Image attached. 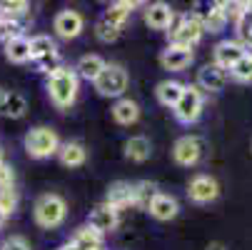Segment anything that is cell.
I'll list each match as a JSON object with an SVG mask.
<instances>
[{
  "mask_svg": "<svg viewBox=\"0 0 252 250\" xmlns=\"http://www.w3.org/2000/svg\"><path fill=\"white\" fill-rule=\"evenodd\" d=\"M158 193H160V190H158L155 183L140 180V183L132 185V205H137V208H142V210H148L150 203H153V198H155Z\"/></svg>",
  "mask_w": 252,
  "mask_h": 250,
  "instance_id": "cell-25",
  "label": "cell"
},
{
  "mask_svg": "<svg viewBox=\"0 0 252 250\" xmlns=\"http://www.w3.org/2000/svg\"><path fill=\"white\" fill-rule=\"evenodd\" d=\"M0 23H3V15H0Z\"/></svg>",
  "mask_w": 252,
  "mask_h": 250,
  "instance_id": "cell-43",
  "label": "cell"
},
{
  "mask_svg": "<svg viewBox=\"0 0 252 250\" xmlns=\"http://www.w3.org/2000/svg\"><path fill=\"white\" fill-rule=\"evenodd\" d=\"M222 8H225L227 20L237 23V18H240L245 10H250V8H252V3H222Z\"/></svg>",
  "mask_w": 252,
  "mask_h": 250,
  "instance_id": "cell-36",
  "label": "cell"
},
{
  "mask_svg": "<svg viewBox=\"0 0 252 250\" xmlns=\"http://www.w3.org/2000/svg\"><path fill=\"white\" fill-rule=\"evenodd\" d=\"M5 220H8V215H5V213H3V210H0V228H3V225H5Z\"/></svg>",
  "mask_w": 252,
  "mask_h": 250,
  "instance_id": "cell-42",
  "label": "cell"
},
{
  "mask_svg": "<svg viewBox=\"0 0 252 250\" xmlns=\"http://www.w3.org/2000/svg\"><path fill=\"white\" fill-rule=\"evenodd\" d=\"M23 145H25V153L35 160H45L50 155H58V148H60V138L53 128L48 125H38V128H30L23 138Z\"/></svg>",
  "mask_w": 252,
  "mask_h": 250,
  "instance_id": "cell-3",
  "label": "cell"
},
{
  "mask_svg": "<svg viewBox=\"0 0 252 250\" xmlns=\"http://www.w3.org/2000/svg\"><path fill=\"white\" fill-rule=\"evenodd\" d=\"M230 75L237 80V83H252V55L245 53L232 68H230Z\"/></svg>",
  "mask_w": 252,
  "mask_h": 250,
  "instance_id": "cell-30",
  "label": "cell"
},
{
  "mask_svg": "<svg viewBox=\"0 0 252 250\" xmlns=\"http://www.w3.org/2000/svg\"><path fill=\"white\" fill-rule=\"evenodd\" d=\"M205 35V28L202 23L192 15V13H185V15H175L172 25L167 28V38H170V45H180V48H195Z\"/></svg>",
  "mask_w": 252,
  "mask_h": 250,
  "instance_id": "cell-4",
  "label": "cell"
},
{
  "mask_svg": "<svg viewBox=\"0 0 252 250\" xmlns=\"http://www.w3.org/2000/svg\"><path fill=\"white\" fill-rule=\"evenodd\" d=\"M202 105H205V95H202V90H200L197 85H185L183 95H180V100L175 103L172 113H175V118H177L180 123L190 125V123H197V120H200V115H202Z\"/></svg>",
  "mask_w": 252,
  "mask_h": 250,
  "instance_id": "cell-6",
  "label": "cell"
},
{
  "mask_svg": "<svg viewBox=\"0 0 252 250\" xmlns=\"http://www.w3.org/2000/svg\"><path fill=\"white\" fill-rule=\"evenodd\" d=\"M242 55H245V45H242L240 40H222V43L215 45V50H212V65L222 68L225 73H227V70H230Z\"/></svg>",
  "mask_w": 252,
  "mask_h": 250,
  "instance_id": "cell-12",
  "label": "cell"
},
{
  "mask_svg": "<svg viewBox=\"0 0 252 250\" xmlns=\"http://www.w3.org/2000/svg\"><path fill=\"white\" fill-rule=\"evenodd\" d=\"M113 118L120 125H132L140 120V105L130 98H118L113 105Z\"/></svg>",
  "mask_w": 252,
  "mask_h": 250,
  "instance_id": "cell-22",
  "label": "cell"
},
{
  "mask_svg": "<svg viewBox=\"0 0 252 250\" xmlns=\"http://www.w3.org/2000/svg\"><path fill=\"white\" fill-rule=\"evenodd\" d=\"M32 218H35V223H38L40 228H45V230L60 228L65 223V218H67V203L60 195H55V193H45V195H40L38 200H35Z\"/></svg>",
  "mask_w": 252,
  "mask_h": 250,
  "instance_id": "cell-2",
  "label": "cell"
},
{
  "mask_svg": "<svg viewBox=\"0 0 252 250\" xmlns=\"http://www.w3.org/2000/svg\"><path fill=\"white\" fill-rule=\"evenodd\" d=\"M5 48V58L10 63H28L30 60V38H25V35H20V38H13L8 43H3Z\"/></svg>",
  "mask_w": 252,
  "mask_h": 250,
  "instance_id": "cell-23",
  "label": "cell"
},
{
  "mask_svg": "<svg viewBox=\"0 0 252 250\" xmlns=\"http://www.w3.org/2000/svg\"><path fill=\"white\" fill-rule=\"evenodd\" d=\"M50 53H58V45L50 35H32L30 38V60H38V58H45Z\"/></svg>",
  "mask_w": 252,
  "mask_h": 250,
  "instance_id": "cell-27",
  "label": "cell"
},
{
  "mask_svg": "<svg viewBox=\"0 0 252 250\" xmlns=\"http://www.w3.org/2000/svg\"><path fill=\"white\" fill-rule=\"evenodd\" d=\"M0 160H3V153H0Z\"/></svg>",
  "mask_w": 252,
  "mask_h": 250,
  "instance_id": "cell-44",
  "label": "cell"
},
{
  "mask_svg": "<svg viewBox=\"0 0 252 250\" xmlns=\"http://www.w3.org/2000/svg\"><path fill=\"white\" fill-rule=\"evenodd\" d=\"M202 155H205V140L197 138V135H183V138H177L175 145H172V158L183 168L197 165L202 160Z\"/></svg>",
  "mask_w": 252,
  "mask_h": 250,
  "instance_id": "cell-7",
  "label": "cell"
},
{
  "mask_svg": "<svg viewBox=\"0 0 252 250\" xmlns=\"http://www.w3.org/2000/svg\"><path fill=\"white\" fill-rule=\"evenodd\" d=\"M148 213H150V215H153L155 220L167 223V220L177 218V213H180V203H177V198H172V195H167V193H158V195L153 198V203H150Z\"/></svg>",
  "mask_w": 252,
  "mask_h": 250,
  "instance_id": "cell-15",
  "label": "cell"
},
{
  "mask_svg": "<svg viewBox=\"0 0 252 250\" xmlns=\"http://www.w3.org/2000/svg\"><path fill=\"white\" fill-rule=\"evenodd\" d=\"M242 45H245V53H250V55H252V38H250L247 43H242Z\"/></svg>",
  "mask_w": 252,
  "mask_h": 250,
  "instance_id": "cell-41",
  "label": "cell"
},
{
  "mask_svg": "<svg viewBox=\"0 0 252 250\" xmlns=\"http://www.w3.org/2000/svg\"><path fill=\"white\" fill-rule=\"evenodd\" d=\"M105 203L110 208H115V210H123V208L132 205V183H125V180L113 183L105 193Z\"/></svg>",
  "mask_w": 252,
  "mask_h": 250,
  "instance_id": "cell-18",
  "label": "cell"
},
{
  "mask_svg": "<svg viewBox=\"0 0 252 250\" xmlns=\"http://www.w3.org/2000/svg\"><path fill=\"white\" fill-rule=\"evenodd\" d=\"M135 8H137V3H130V0H118V3H113L110 8L102 13V20H107L110 25H115V28L123 30Z\"/></svg>",
  "mask_w": 252,
  "mask_h": 250,
  "instance_id": "cell-21",
  "label": "cell"
},
{
  "mask_svg": "<svg viewBox=\"0 0 252 250\" xmlns=\"http://www.w3.org/2000/svg\"><path fill=\"white\" fill-rule=\"evenodd\" d=\"M192 15L202 23L205 33H220L227 25V15H225L222 3H200Z\"/></svg>",
  "mask_w": 252,
  "mask_h": 250,
  "instance_id": "cell-9",
  "label": "cell"
},
{
  "mask_svg": "<svg viewBox=\"0 0 252 250\" xmlns=\"http://www.w3.org/2000/svg\"><path fill=\"white\" fill-rule=\"evenodd\" d=\"M95 35H97V40L100 43H115L118 38H120V28H115V25H110L107 20H97L95 23Z\"/></svg>",
  "mask_w": 252,
  "mask_h": 250,
  "instance_id": "cell-31",
  "label": "cell"
},
{
  "mask_svg": "<svg viewBox=\"0 0 252 250\" xmlns=\"http://www.w3.org/2000/svg\"><path fill=\"white\" fill-rule=\"evenodd\" d=\"M73 243L78 250H102V235L97 233V230H93V228H80L75 235H73Z\"/></svg>",
  "mask_w": 252,
  "mask_h": 250,
  "instance_id": "cell-26",
  "label": "cell"
},
{
  "mask_svg": "<svg viewBox=\"0 0 252 250\" xmlns=\"http://www.w3.org/2000/svg\"><path fill=\"white\" fill-rule=\"evenodd\" d=\"M48 95L53 100V105L58 110H67L73 108V103L78 100V90H80V78L75 75L73 68L63 65L60 70H55L53 75H48Z\"/></svg>",
  "mask_w": 252,
  "mask_h": 250,
  "instance_id": "cell-1",
  "label": "cell"
},
{
  "mask_svg": "<svg viewBox=\"0 0 252 250\" xmlns=\"http://www.w3.org/2000/svg\"><path fill=\"white\" fill-rule=\"evenodd\" d=\"M207 250H227V245H225V243H210Z\"/></svg>",
  "mask_w": 252,
  "mask_h": 250,
  "instance_id": "cell-39",
  "label": "cell"
},
{
  "mask_svg": "<svg viewBox=\"0 0 252 250\" xmlns=\"http://www.w3.org/2000/svg\"><path fill=\"white\" fill-rule=\"evenodd\" d=\"M95 90L102 95V98H123V93L127 90L130 85V75L127 70L118 63H107L105 70L95 78Z\"/></svg>",
  "mask_w": 252,
  "mask_h": 250,
  "instance_id": "cell-5",
  "label": "cell"
},
{
  "mask_svg": "<svg viewBox=\"0 0 252 250\" xmlns=\"http://www.w3.org/2000/svg\"><path fill=\"white\" fill-rule=\"evenodd\" d=\"M28 10H30V5L25 0H3V3H0V15L5 20H20Z\"/></svg>",
  "mask_w": 252,
  "mask_h": 250,
  "instance_id": "cell-29",
  "label": "cell"
},
{
  "mask_svg": "<svg viewBox=\"0 0 252 250\" xmlns=\"http://www.w3.org/2000/svg\"><path fill=\"white\" fill-rule=\"evenodd\" d=\"M0 250H30V243H28L23 235H10V238L3 240Z\"/></svg>",
  "mask_w": 252,
  "mask_h": 250,
  "instance_id": "cell-37",
  "label": "cell"
},
{
  "mask_svg": "<svg viewBox=\"0 0 252 250\" xmlns=\"http://www.w3.org/2000/svg\"><path fill=\"white\" fill-rule=\"evenodd\" d=\"M32 63L38 65V70H40V73H45V75H53L55 70L63 68V58H60V53H50V55L38 58V60H32Z\"/></svg>",
  "mask_w": 252,
  "mask_h": 250,
  "instance_id": "cell-32",
  "label": "cell"
},
{
  "mask_svg": "<svg viewBox=\"0 0 252 250\" xmlns=\"http://www.w3.org/2000/svg\"><path fill=\"white\" fill-rule=\"evenodd\" d=\"M235 30H237V38H240V43H247V40L252 38V8H250V10H245V13L237 18Z\"/></svg>",
  "mask_w": 252,
  "mask_h": 250,
  "instance_id": "cell-33",
  "label": "cell"
},
{
  "mask_svg": "<svg viewBox=\"0 0 252 250\" xmlns=\"http://www.w3.org/2000/svg\"><path fill=\"white\" fill-rule=\"evenodd\" d=\"M118 223H120V210L110 208L107 203L95 205V208L90 210V218H88V228L97 230L100 235H105V233H113V230L118 228Z\"/></svg>",
  "mask_w": 252,
  "mask_h": 250,
  "instance_id": "cell-11",
  "label": "cell"
},
{
  "mask_svg": "<svg viewBox=\"0 0 252 250\" xmlns=\"http://www.w3.org/2000/svg\"><path fill=\"white\" fill-rule=\"evenodd\" d=\"M105 60L100 58V55H93V53H88V55H83L80 60H78V65L73 68L75 70V75L78 78H83V80H90V83H95V78L105 70Z\"/></svg>",
  "mask_w": 252,
  "mask_h": 250,
  "instance_id": "cell-19",
  "label": "cell"
},
{
  "mask_svg": "<svg viewBox=\"0 0 252 250\" xmlns=\"http://www.w3.org/2000/svg\"><path fill=\"white\" fill-rule=\"evenodd\" d=\"M58 250H78V248H75V245H73V243H65V245H60V248H58Z\"/></svg>",
  "mask_w": 252,
  "mask_h": 250,
  "instance_id": "cell-40",
  "label": "cell"
},
{
  "mask_svg": "<svg viewBox=\"0 0 252 250\" xmlns=\"http://www.w3.org/2000/svg\"><path fill=\"white\" fill-rule=\"evenodd\" d=\"M225 83H227V73H225V70L218 68V65H212V63H207V65L200 68L195 85H197L202 93H220V90L225 88Z\"/></svg>",
  "mask_w": 252,
  "mask_h": 250,
  "instance_id": "cell-13",
  "label": "cell"
},
{
  "mask_svg": "<svg viewBox=\"0 0 252 250\" xmlns=\"http://www.w3.org/2000/svg\"><path fill=\"white\" fill-rule=\"evenodd\" d=\"M142 18H145V23L153 30H167L172 25V20H175V10L167 3H150V5H145Z\"/></svg>",
  "mask_w": 252,
  "mask_h": 250,
  "instance_id": "cell-16",
  "label": "cell"
},
{
  "mask_svg": "<svg viewBox=\"0 0 252 250\" xmlns=\"http://www.w3.org/2000/svg\"><path fill=\"white\" fill-rule=\"evenodd\" d=\"M183 90H185L183 83H177V80H162V83L155 88V95H158V100L165 105V108H175V103L180 100Z\"/></svg>",
  "mask_w": 252,
  "mask_h": 250,
  "instance_id": "cell-24",
  "label": "cell"
},
{
  "mask_svg": "<svg viewBox=\"0 0 252 250\" xmlns=\"http://www.w3.org/2000/svg\"><path fill=\"white\" fill-rule=\"evenodd\" d=\"M192 50L190 48H180V45H167L162 53H160V65L170 73H180V70H185L190 63H192Z\"/></svg>",
  "mask_w": 252,
  "mask_h": 250,
  "instance_id": "cell-14",
  "label": "cell"
},
{
  "mask_svg": "<svg viewBox=\"0 0 252 250\" xmlns=\"http://www.w3.org/2000/svg\"><path fill=\"white\" fill-rule=\"evenodd\" d=\"M58 160H60L65 168H80V165H85V160H88V150H85L83 143L67 140V143H60Z\"/></svg>",
  "mask_w": 252,
  "mask_h": 250,
  "instance_id": "cell-17",
  "label": "cell"
},
{
  "mask_svg": "<svg viewBox=\"0 0 252 250\" xmlns=\"http://www.w3.org/2000/svg\"><path fill=\"white\" fill-rule=\"evenodd\" d=\"M5 100H8V90L0 85V113H3V108H5Z\"/></svg>",
  "mask_w": 252,
  "mask_h": 250,
  "instance_id": "cell-38",
  "label": "cell"
},
{
  "mask_svg": "<svg viewBox=\"0 0 252 250\" xmlns=\"http://www.w3.org/2000/svg\"><path fill=\"white\" fill-rule=\"evenodd\" d=\"M83 28H85V18H83L78 10H73V8L60 10V13L55 15V20H53V30H55L58 38H63V40L78 38V35L83 33Z\"/></svg>",
  "mask_w": 252,
  "mask_h": 250,
  "instance_id": "cell-8",
  "label": "cell"
},
{
  "mask_svg": "<svg viewBox=\"0 0 252 250\" xmlns=\"http://www.w3.org/2000/svg\"><path fill=\"white\" fill-rule=\"evenodd\" d=\"M25 113H28V100H25V95H20V93H8L5 108H3V113H0V115H8V118H13V120H20Z\"/></svg>",
  "mask_w": 252,
  "mask_h": 250,
  "instance_id": "cell-28",
  "label": "cell"
},
{
  "mask_svg": "<svg viewBox=\"0 0 252 250\" xmlns=\"http://www.w3.org/2000/svg\"><path fill=\"white\" fill-rule=\"evenodd\" d=\"M153 153V145L145 135H132L125 140V158L132 163H145Z\"/></svg>",
  "mask_w": 252,
  "mask_h": 250,
  "instance_id": "cell-20",
  "label": "cell"
},
{
  "mask_svg": "<svg viewBox=\"0 0 252 250\" xmlns=\"http://www.w3.org/2000/svg\"><path fill=\"white\" fill-rule=\"evenodd\" d=\"M13 183H15V173H13V165L0 160V190H13Z\"/></svg>",
  "mask_w": 252,
  "mask_h": 250,
  "instance_id": "cell-34",
  "label": "cell"
},
{
  "mask_svg": "<svg viewBox=\"0 0 252 250\" xmlns=\"http://www.w3.org/2000/svg\"><path fill=\"white\" fill-rule=\"evenodd\" d=\"M218 195H220L218 180H215L212 175H205V173L195 175L192 180H190V185H188V198H190L192 203H200V205L212 203Z\"/></svg>",
  "mask_w": 252,
  "mask_h": 250,
  "instance_id": "cell-10",
  "label": "cell"
},
{
  "mask_svg": "<svg viewBox=\"0 0 252 250\" xmlns=\"http://www.w3.org/2000/svg\"><path fill=\"white\" fill-rule=\"evenodd\" d=\"M15 208H18V193L15 190H0V210L5 215H10V213H15Z\"/></svg>",
  "mask_w": 252,
  "mask_h": 250,
  "instance_id": "cell-35",
  "label": "cell"
}]
</instances>
